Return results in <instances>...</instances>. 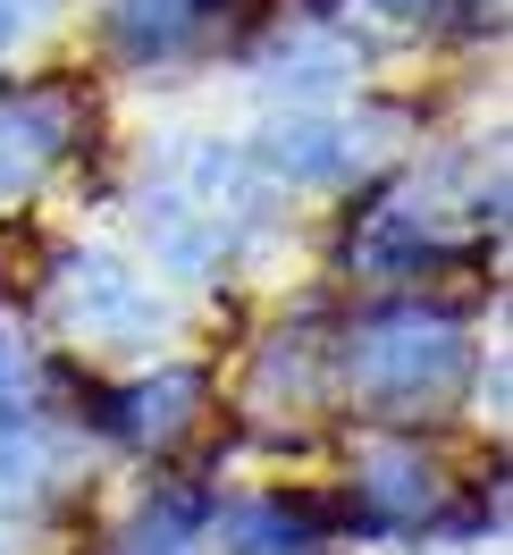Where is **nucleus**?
Masks as SVG:
<instances>
[{
  "instance_id": "obj_2",
  "label": "nucleus",
  "mask_w": 513,
  "mask_h": 555,
  "mask_svg": "<svg viewBox=\"0 0 513 555\" xmlns=\"http://www.w3.org/2000/svg\"><path fill=\"white\" fill-rule=\"evenodd\" d=\"M203 396L210 379L194 371V362H177V371H152V379L118 387V396H93V421H102L110 438H127V447H177L194 421H203Z\"/></svg>"
},
{
  "instance_id": "obj_9",
  "label": "nucleus",
  "mask_w": 513,
  "mask_h": 555,
  "mask_svg": "<svg viewBox=\"0 0 513 555\" xmlns=\"http://www.w3.org/2000/svg\"><path fill=\"white\" fill-rule=\"evenodd\" d=\"M203 521H210V496H194V488H161V496L136 514V530H127V547H118V555H185Z\"/></svg>"
},
{
  "instance_id": "obj_11",
  "label": "nucleus",
  "mask_w": 513,
  "mask_h": 555,
  "mask_svg": "<svg viewBox=\"0 0 513 555\" xmlns=\"http://www.w3.org/2000/svg\"><path fill=\"white\" fill-rule=\"evenodd\" d=\"M26 26H35V0H0V51L26 35Z\"/></svg>"
},
{
  "instance_id": "obj_7",
  "label": "nucleus",
  "mask_w": 513,
  "mask_h": 555,
  "mask_svg": "<svg viewBox=\"0 0 513 555\" xmlns=\"http://www.w3.org/2000/svg\"><path fill=\"white\" fill-rule=\"evenodd\" d=\"M261 169L286 177V185H345V177L362 169V135H354V127L295 118V127H270V135H261Z\"/></svg>"
},
{
  "instance_id": "obj_1",
  "label": "nucleus",
  "mask_w": 513,
  "mask_h": 555,
  "mask_svg": "<svg viewBox=\"0 0 513 555\" xmlns=\"http://www.w3.org/2000/svg\"><path fill=\"white\" fill-rule=\"evenodd\" d=\"M337 371L362 396V413H438V404H454V387L472 371V346L446 312L379 304V312L345 320Z\"/></svg>"
},
{
  "instance_id": "obj_12",
  "label": "nucleus",
  "mask_w": 513,
  "mask_h": 555,
  "mask_svg": "<svg viewBox=\"0 0 513 555\" xmlns=\"http://www.w3.org/2000/svg\"><path fill=\"white\" fill-rule=\"evenodd\" d=\"M379 9H429V0H379Z\"/></svg>"
},
{
  "instance_id": "obj_6",
  "label": "nucleus",
  "mask_w": 513,
  "mask_h": 555,
  "mask_svg": "<svg viewBox=\"0 0 513 555\" xmlns=\"http://www.w3.org/2000/svg\"><path fill=\"white\" fill-rule=\"evenodd\" d=\"M210 521H219V547H236V555H304L320 547L329 505H311V496H236Z\"/></svg>"
},
{
  "instance_id": "obj_10",
  "label": "nucleus",
  "mask_w": 513,
  "mask_h": 555,
  "mask_svg": "<svg viewBox=\"0 0 513 555\" xmlns=\"http://www.w3.org/2000/svg\"><path fill=\"white\" fill-rule=\"evenodd\" d=\"M35 379H42V353L26 337V320L0 312V413H26L35 404Z\"/></svg>"
},
{
  "instance_id": "obj_8",
  "label": "nucleus",
  "mask_w": 513,
  "mask_h": 555,
  "mask_svg": "<svg viewBox=\"0 0 513 555\" xmlns=\"http://www.w3.org/2000/svg\"><path fill=\"white\" fill-rule=\"evenodd\" d=\"M219 0H110V35L127 60H169L210 26Z\"/></svg>"
},
{
  "instance_id": "obj_5",
  "label": "nucleus",
  "mask_w": 513,
  "mask_h": 555,
  "mask_svg": "<svg viewBox=\"0 0 513 555\" xmlns=\"http://www.w3.org/2000/svg\"><path fill=\"white\" fill-rule=\"evenodd\" d=\"M60 286H68V312L85 337H143V328H161L152 286H136L118 261H60Z\"/></svg>"
},
{
  "instance_id": "obj_4",
  "label": "nucleus",
  "mask_w": 513,
  "mask_h": 555,
  "mask_svg": "<svg viewBox=\"0 0 513 555\" xmlns=\"http://www.w3.org/2000/svg\"><path fill=\"white\" fill-rule=\"evenodd\" d=\"M438 505V463L421 447H371L354 463V530H405Z\"/></svg>"
},
{
  "instance_id": "obj_3",
  "label": "nucleus",
  "mask_w": 513,
  "mask_h": 555,
  "mask_svg": "<svg viewBox=\"0 0 513 555\" xmlns=\"http://www.w3.org/2000/svg\"><path fill=\"white\" fill-rule=\"evenodd\" d=\"M76 143L68 85H0V185H35Z\"/></svg>"
}]
</instances>
